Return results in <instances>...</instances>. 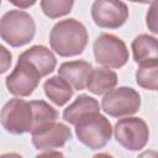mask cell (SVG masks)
Wrapping results in <instances>:
<instances>
[{
	"label": "cell",
	"instance_id": "obj_12",
	"mask_svg": "<svg viewBox=\"0 0 158 158\" xmlns=\"http://www.w3.org/2000/svg\"><path fill=\"white\" fill-rule=\"evenodd\" d=\"M21 58L28 60L41 74V77H47L51 74L57 65V59L53 52L42 44H36L26 49L20 54Z\"/></svg>",
	"mask_w": 158,
	"mask_h": 158
},
{
	"label": "cell",
	"instance_id": "obj_3",
	"mask_svg": "<svg viewBox=\"0 0 158 158\" xmlns=\"http://www.w3.org/2000/svg\"><path fill=\"white\" fill-rule=\"evenodd\" d=\"M36 35V23L23 10H10L0 19V37L11 47L30 43Z\"/></svg>",
	"mask_w": 158,
	"mask_h": 158
},
{
	"label": "cell",
	"instance_id": "obj_10",
	"mask_svg": "<svg viewBox=\"0 0 158 158\" xmlns=\"http://www.w3.org/2000/svg\"><path fill=\"white\" fill-rule=\"evenodd\" d=\"M32 144L40 152H48L63 147L72 138L69 126L60 122L48 123L31 132Z\"/></svg>",
	"mask_w": 158,
	"mask_h": 158
},
{
	"label": "cell",
	"instance_id": "obj_13",
	"mask_svg": "<svg viewBox=\"0 0 158 158\" xmlns=\"http://www.w3.org/2000/svg\"><path fill=\"white\" fill-rule=\"evenodd\" d=\"M117 84V74L110 68H93L88 81L86 89L94 95H104Z\"/></svg>",
	"mask_w": 158,
	"mask_h": 158
},
{
	"label": "cell",
	"instance_id": "obj_5",
	"mask_svg": "<svg viewBox=\"0 0 158 158\" xmlns=\"http://www.w3.org/2000/svg\"><path fill=\"white\" fill-rule=\"evenodd\" d=\"M141 107V95L130 86L112 88L104 94L101 109L111 117H125L136 114Z\"/></svg>",
	"mask_w": 158,
	"mask_h": 158
},
{
	"label": "cell",
	"instance_id": "obj_16",
	"mask_svg": "<svg viewBox=\"0 0 158 158\" xmlns=\"http://www.w3.org/2000/svg\"><path fill=\"white\" fill-rule=\"evenodd\" d=\"M93 111H100L99 101L89 95L81 94L68 107L64 109L62 116L65 122L74 125L79 120V117H81L83 115L88 112H93Z\"/></svg>",
	"mask_w": 158,
	"mask_h": 158
},
{
	"label": "cell",
	"instance_id": "obj_7",
	"mask_svg": "<svg viewBox=\"0 0 158 158\" xmlns=\"http://www.w3.org/2000/svg\"><path fill=\"white\" fill-rule=\"evenodd\" d=\"M1 126L12 135L31 132L33 123L32 106L23 99L9 100L0 111Z\"/></svg>",
	"mask_w": 158,
	"mask_h": 158
},
{
	"label": "cell",
	"instance_id": "obj_1",
	"mask_svg": "<svg viewBox=\"0 0 158 158\" xmlns=\"http://www.w3.org/2000/svg\"><path fill=\"white\" fill-rule=\"evenodd\" d=\"M88 40L85 26L75 19L60 20L52 27L49 33L51 48L60 57L81 54L88 44Z\"/></svg>",
	"mask_w": 158,
	"mask_h": 158
},
{
	"label": "cell",
	"instance_id": "obj_21",
	"mask_svg": "<svg viewBox=\"0 0 158 158\" xmlns=\"http://www.w3.org/2000/svg\"><path fill=\"white\" fill-rule=\"evenodd\" d=\"M146 23L152 33L156 35L158 32V30H157V1L151 4V6L147 11V15H146Z\"/></svg>",
	"mask_w": 158,
	"mask_h": 158
},
{
	"label": "cell",
	"instance_id": "obj_8",
	"mask_svg": "<svg viewBox=\"0 0 158 158\" xmlns=\"http://www.w3.org/2000/svg\"><path fill=\"white\" fill-rule=\"evenodd\" d=\"M41 79L40 72L28 60L19 57L15 68L5 79V85L14 96L26 98L35 91Z\"/></svg>",
	"mask_w": 158,
	"mask_h": 158
},
{
	"label": "cell",
	"instance_id": "obj_15",
	"mask_svg": "<svg viewBox=\"0 0 158 158\" xmlns=\"http://www.w3.org/2000/svg\"><path fill=\"white\" fill-rule=\"evenodd\" d=\"M46 96L57 106L65 105L73 96V88L59 75L51 77L43 83Z\"/></svg>",
	"mask_w": 158,
	"mask_h": 158
},
{
	"label": "cell",
	"instance_id": "obj_18",
	"mask_svg": "<svg viewBox=\"0 0 158 158\" xmlns=\"http://www.w3.org/2000/svg\"><path fill=\"white\" fill-rule=\"evenodd\" d=\"M32 106V114H33V123H32V131H36L48 123L56 122L58 118L57 110L51 106L44 100H32L30 101Z\"/></svg>",
	"mask_w": 158,
	"mask_h": 158
},
{
	"label": "cell",
	"instance_id": "obj_20",
	"mask_svg": "<svg viewBox=\"0 0 158 158\" xmlns=\"http://www.w3.org/2000/svg\"><path fill=\"white\" fill-rule=\"evenodd\" d=\"M11 62H12L11 52L5 46L0 44V74H4L10 69Z\"/></svg>",
	"mask_w": 158,
	"mask_h": 158
},
{
	"label": "cell",
	"instance_id": "obj_19",
	"mask_svg": "<svg viewBox=\"0 0 158 158\" xmlns=\"http://www.w3.org/2000/svg\"><path fill=\"white\" fill-rule=\"evenodd\" d=\"M75 0H41V10L49 19H59L68 15Z\"/></svg>",
	"mask_w": 158,
	"mask_h": 158
},
{
	"label": "cell",
	"instance_id": "obj_4",
	"mask_svg": "<svg viewBox=\"0 0 158 158\" xmlns=\"http://www.w3.org/2000/svg\"><path fill=\"white\" fill-rule=\"evenodd\" d=\"M94 57L98 64L104 68L118 69L128 62V49L126 43L112 33H101L93 44Z\"/></svg>",
	"mask_w": 158,
	"mask_h": 158
},
{
	"label": "cell",
	"instance_id": "obj_22",
	"mask_svg": "<svg viewBox=\"0 0 158 158\" xmlns=\"http://www.w3.org/2000/svg\"><path fill=\"white\" fill-rule=\"evenodd\" d=\"M37 0H9L10 4L15 5L19 9H28L36 4Z\"/></svg>",
	"mask_w": 158,
	"mask_h": 158
},
{
	"label": "cell",
	"instance_id": "obj_2",
	"mask_svg": "<svg viewBox=\"0 0 158 158\" xmlns=\"http://www.w3.org/2000/svg\"><path fill=\"white\" fill-rule=\"evenodd\" d=\"M74 127L78 141L90 149L104 148L112 136L111 122L100 111L83 115L74 123Z\"/></svg>",
	"mask_w": 158,
	"mask_h": 158
},
{
	"label": "cell",
	"instance_id": "obj_17",
	"mask_svg": "<svg viewBox=\"0 0 158 158\" xmlns=\"http://www.w3.org/2000/svg\"><path fill=\"white\" fill-rule=\"evenodd\" d=\"M138 64L136 70V83L146 90L156 91L158 88V59Z\"/></svg>",
	"mask_w": 158,
	"mask_h": 158
},
{
	"label": "cell",
	"instance_id": "obj_23",
	"mask_svg": "<svg viewBox=\"0 0 158 158\" xmlns=\"http://www.w3.org/2000/svg\"><path fill=\"white\" fill-rule=\"evenodd\" d=\"M131 2H138V4H153L157 0H128Z\"/></svg>",
	"mask_w": 158,
	"mask_h": 158
},
{
	"label": "cell",
	"instance_id": "obj_6",
	"mask_svg": "<svg viewBox=\"0 0 158 158\" xmlns=\"http://www.w3.org/2000/svg\"><path fill=\"white\" fill-rule=\"evenodd\" d=\"M112 131L117 143L127 151H139L146 147L149 139V128L141 117H120Z\"/></svg>",
	"mask_w": 158,
	"mask_h": 158
},
{
	"label": "cell",
	"instance_id": "obj_9",
	"mask_svg": "<svg viewBox=\"0 0 158 158\" xmlns=\"http://www.w3.org/2000/svg\"><path fill=\"white\" fill-rule=\"evenodd\" d=\"M128 7L121 0H95L91 5V19L101 28L115 30L128 19Z\"/></svg>",
	"mask_w": 158,
	"mask_h": 158
},
{
	"label": "cell",
	"instance_id": "obj_11",
	"mask_svg": "<svg viewBox=\"0 0 158 158\" xmlns=\"http://www.w3.org/2000/svg\"><path fill=\"white\" fill-rule=\"evenodd\" d=\"M93 67L86 60L64 62L58 68V75L63 78L73 90H84Z\"/></svg>",
	"mask_w": 158,
	"mask_h": 158
},
{
	"label": "cell",
	"instance_id": "obj_24",
	"mask_svg": "<svg viewBox=\"0 0 158 158\" xmlns=\"http://www.w3.org/2000/svg\"><path fill=\"white\" fill-rule=\"evenodd\" d=\"M0 5H1V0H0Z\"/></svg>",
	"mask_w": 158,
	"mask_h": 158
},
{
	"label": "cell",
	"instance_id": "obj_14",
	"mask_svg": "<svg viewBox=\"0 0 158 158\" xmlns=\"http://www.w3.org/2000/svg\"><path fill=\"white\" fill-rule=\"evenodd\" d=\"M133 59L136 63L158 59V41L154 36L141 33L131 43Z\"/></svg>",
	"mask_w": 158,
	"mask_h": 158
}]
</instances>
